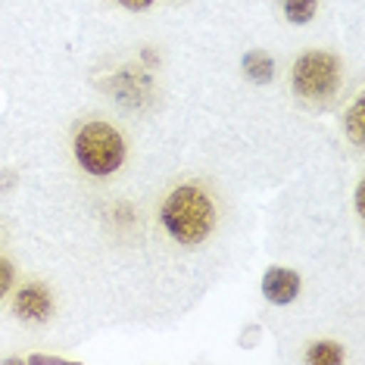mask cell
Returning <instances> with one entry per match:
<instances>
[{
	"label": "cell",
	"mask_w": 365,
	"mask_h": 365,
	"mask_svg": "<svg viewBox=\"0 0 365 365\" xmlns=\"http://www.w3.org/2000/svg\"><path fill=\"white\" fill-rule=\"evenodd\" d=\"M290 81H294V91L303 97V101H312V103L331 101V97L337 94V88H340V63H337V56L325 53V51L303 53L300 60L294 63Z\"/></svg>",
	"instance_id": "cell-3"
},
{
	"label": "cell",
	"mask_w": 365,
	"mask_h": 365,
	"mask_svg": "<svg viewBox=\"0 0 365 365\" xmlns=\"http://www.w3.org/2000/svg\"><path fill=\"white\" fill-rule=\"evenodd\" d=\"M13 309H16L19 319H26V322H44L53 309L51 290H47L44 284H26L19 294H16Z\"/></svg>",
	"instance_id": "cell-4"
},
{
	"label": "cell",
	"mask_w": 365,
	"mask_h": 365,
	"mask_svg": "<svg viewBox=\"0 0 365 365\" xmlns=\"http://www.w3.org/2000/svg\"><path fill=\"white\" fill-rule=\"evenodd\" d=\"M10 284H13V269L6 259H0V300H4V294L10 290Z\"/></svg>",
	"instance_id": "cell-10"
},
{
	"label": "cell",
	"mask_w": 365,
	"mask_h": 365,
	"mask_svg": "<svg viewBox=\"0 0 365 365\" xmlns=\"http://www.w3.org/2000/svg\"><path fill=\"white\" fill-rule=\"evenodd\" d=\"M244 69H247V76H250L256 85H265V81H272V76H275V63H272V56L262 53V51L247 53L244 56Z\"/></svg>",
	"instance_id": "cell-6"
},
{
	"label": "cell",
	"mask_w": 365,
	"mask_h": 365,
	"mask_svg": "<svg viewBox=\"0 0 365 365\" xmlns=\"http://www.w3.org/2000/svg\"><path fill=\"white\" fill-rule=\"evenodd\" d=\"M125 10H135V13H140V10H147V6H153V0H119Z\"/></svg>",
	"instance_id": "cell-11"
},
{
	"label": "cell",
	"mask_w": 365,
	"mask_h": 365,
	"mask_svg": "<svg viewBox=\"0 0 365 365\" xmlns=\"http://www.w3.org/2000/svg\"><path fill=\"white\" fill-rule=\"evenodd\" d=\"M362 125H365V101L359 97V101L353 103V110L346 113V131H350L353 144H362L365 135H362Z\"/></svg>",
	"instance_id": "cell-9"
},
{
	"label": "cell",
	"mask_w": 365,
	"mask_h": 365,
	"mask_svg": "<svg viewBox=\"0 0 365 365\" xmlns=\"http://www.w3.org/2000/svg\"><path fill=\"white\" fill-rule=\"evenodd\" d=\"M163 225L178 244L197 247L210 237V231L215 225V210L210 203V197L194 185H181L175 187L163 203Z\"/></svg>",
	"instance_id": "cell-1"
},
{
	"label": "cell",
	"mask_w": 365,
	"mask_h": 365,
	"mask_svg": "<svg viewBox=\"0 0 365 365\" xmlns=\"http://www.w3.org/2000/svg\"><path fill=\"white\" fill-rule=\"evenodd\" d=\"M13 181H16L13 172H0V190H6V187L13 185Z\"/></svg>",
	"instance_id": "cell-12"
},
{
	"label": "cell",
	"mask_w": 365,
	"mask_h": 365,
	"mask_svg": "<svg viewBox=\"0 0 365 365\" xmlns=\"http://www.w3.org/2000/svg\"><path fill=\"white\" fill-rule=\"evenodd\" d=\"M76 160L91 175H113L125 160V140L106 122H88L76 135Z\"/></svg>",
	"instance_id": "cell-2"
},
{
	"label": "cell",
	"mask_w": 365,
	"mask_h": 365,
	"mask_svg": "<svg viewBox=\"0 0 365 365\" xmlns=\"http://www.w3.org/2000/svg\"><path fill=\"white\" fill-rule=\"evenodd\" d=\"M306 362H312V365H337V362H344V353H340V346H334V344H312L309 353H306Z\"/></svg>",
	"instance_id": "cell-7"
},
{
	"label": "cell",
	"mask_w": 365,
	"mask_h": 365,
	"mask_svg": "<svg viewBox=\"0 0 365 365\" xmlns=\"http://www.w3.org/2000/svg\"><path fill=\"white\" fill-rule=\"evenodd\" d=\"M262 294L278 306L294 303L297 294H300V278H297L290 269H269L262 278Z\"/></svg>",
	"instance_id": "cell-5"
},
{
	"label": "cell",
	"mask_w": 365,
	"mask_h": 365,
	"mask_svg": "<svg viewBox=\"0 0 365 365\" xmlns=\"http://www.w3.org/2000/svg\"><path fill=\"white\" fill-rule=\"evenodd\" d=\"M315 6H319V0H284V16L297 26H303L315 16Z\"/></svg>",
	"instance_id": "cell-8"
}]
</instances>
